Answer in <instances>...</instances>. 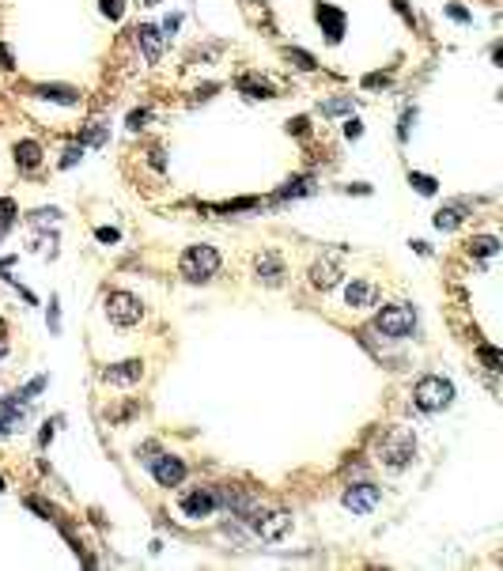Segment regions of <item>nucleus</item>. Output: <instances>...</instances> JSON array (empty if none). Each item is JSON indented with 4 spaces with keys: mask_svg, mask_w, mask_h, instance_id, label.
Wrapping results in <instances>:
<instances>
[{
    "mask_svg": "<svg viewBox=\"0 0 503 571\" xmlns=\"http://www.w3.org/2000/svg\"><path fill=\"white\" fill-rule=\"evenodd\" d=\"M454 401V382L443 375H424L417 386H412V405L420 413H443L446 405Z\"/></svg>",
    "mask_w": 503,
    "mask_h": 571,
    "instance_id": "obj_1",
    "label": "nucleus"
},
{
    "mask_svg": "<svg viewBox=\"0 0 503 571\" xmlns=\"http://www.w3.org/2000/svg\"><path fill=\"white\" fill-rule=\"evenodd\" d=\"M375 329L382 337L405 340V337H412V329H417V311H412L409 303H390V306H382V311H378Z\"/></svg>",
    "mask_w": 503,
    "mask_h": 571,
    "instance_id": "obj_2",
    "label": "nucleus"
},
{
    "mask_svg": "<svg viewBox=\"0 0 503 571\" xmlns=\"http://www.w3.org/2000/svg\"><path fill=\"white\" fill-rule=\"evenodd\" d=\"M178 269H182V277L185 280H209V277H216V269H220V250L216 246H190L182 254V261H178Z\"/></svg>",
    "mask_w": 503,
    "mask_h": 571,
    "instance_id": "obj_3",
    "label": "nucleus"
},
{
    "mask_svg": "<svg viewBox=\"0 0 503 571\" xmlns=\"http://www.w3.org/2000/svg\"><path fill=\"white\" fill-rule=\"evenodd\" d=\"M378 462L386 469H405L412 458H417V439H412V432H393L382 439V450H378Z\"/></svg>",
    "mask_w": 503,
    "mask_h": 571,
    "instance_id": "obj_4",
    "label": "nucleus"
},
{
    "mask_svg": "<svg viewBox=\"0 0 503 571\" xmlns=\"http://www.w3.org/2000/svg\"><path fill=\"white\" fill-rule=\"evenodd\" d=\"M106 314H110L114 325H137L144 318V303L133 292H110L106 295Z\"/></svg>",
    "mask_w": 503,
    "mask_h": 571,
    "instance_id": "obj_5",
    "label": "nucleus"
},
{
    "mask_svg": "<svg viewBox=\"0 0 503 571\" xmlns=\"http://www.w3.org/2000/svg\"><path fill=\"white\" fill-rule=\"evenodd\" d=\"M148 469L156 477L159 488H178L185 480V462L178 454H159V458H148Z\"/></svg>",
    "mask_w": 503,
    "mask_h": 571,
    "instance_id": "obj_6",
    "label": "nucleus"
},
{
    "mask_svg": "<svg viewBox=\"0 0 503 571\" xmlns=\"http://www.w3.org/2000/svg\"><path fill=\"white\" fill-rule=\"evenodd\" d=\"M216 507H220L216 488H190L182 496V514H185V519H209Z\"/></svg>",
    "mask_w": 503,
    "mask_h": 571,
    "instance_id": "obj_7",
    "label": "nucleus"
},
{
    "mask_svg": "<svg viewBox=\"0 0 503 571\" xmlns=\"http://www.w3.org/2000/svg\"><path fill=\"white\" fill-rule=\"evenodd\" d=\"M378 500H382V488H375V485H352L345 492V507L352 514H371L378 507Z\"/></svg>",
    "mask_w": 503,
    "mask_h": 571,
    "instance_id": "obj_8",
    "label": "nucleus"
},
{
    "mask_svg": "<svg viewBox=\"0 0 503 571\" xmlns=\"http://www.w3.org/2000/svg\"><path fill=\"white\" fill-rule=\"evenodd\" d=\"M254 530H258V537H261V541H280V537L291 530V514H288V511L258 514V519H254Z\"/></svg>",
    "mask_w": 503,
    "mask_h": 571,
    "instance_id": "obj_9",
    "label": "nucleus"
},
{
    "mask_svg": "<svg viewBox=\"0 0 503 571\" xmlns=\"http://www.w3.org/2000/svg\"><path fill=\"white\" fill-rule=\"evenodd\" d=\"M314 16H318V23H322V35L330 38V42H341V38H345L348 16L341 12V8H333V4H318V8H314Z\"/></svg>",
    "mask_w": 503,
    "mask_h": 571,
    "instance_id": "obj_10",
    "label": "nucleus"
},
{
    "mask_svg": "<svg viewBox=\"0 0 503 571\" xmlns=\"http://www.w3.org/2000/svg\"><path fill=\"white\" fill-rule=\"evenodd\" d=\"M140 375H144V364L140 359H125V364L106 367L103 382H110V386H133V382H140Z\"/></svg>",
    "mask_w": 503,
    "mask_h": 571,
    "instance_id": "obj_11",
    "label": "nucleus"
},
{
    "mask_svg": "<svg viewBox=\"0 0 503 571\" xmlns=\"http://www.w3.org/2000/svg\"><path fill=\"white\" fill-rule=\"evenodd\" d=\"M337 280H341V261H337L333 254L311 265V284H314V288H322V292H325V288H333Z\"/></svg>",
    "mask_w": 503,
    "mask_h": 571,
    "instance_id": "obj_12",
    "label": "nucleus"
},
{
    "mask_svg": "<svg viewBox=\"0 0 503 571\" xmlns=\"http://www.w3.org/2000/svg\"><path fill=\"white\" fill-rule=\"evenodd\" d=\"M137 42H140V50H144V57H148V64H159V57H163V35H159V27H151V23H140L137 30Z\"/></svg>",
    "mask_w": 503,
    "mask_h": 571,
    "instance_id": "obj_13",
    "label": "nucleus"
},
{
    "mask_svg": "<svg viewBox=\"0 0 503 571\" xmlns=\"http://www.w3.org/2000/svg\"><path fill=\"white\" fill-rule=\"evenodd\" d=\"M378 299V292H375V284H367V280H352L345 288V303L352 306V311H364V306H371Z\"/></svg>",
    "mask_w": 503,
    "mask_h": 571,
    "instance_id": "obj_14",
    "label": "nucleus"
},
{
    "mask_svg": "<svg viewBox=\"0 0 503 571\" xmlns=\"http://www.w3.org/2000/svg\"><path fill=\"white\" fill-rule=\"evenodd\" d=\"M35 95L46 98V103H61V106H76V103H80V91H76V87H64V83H38Z\"/></svg>",
    "mask_w": 503,
    "mask_h": 571,
    "instance_id": "obj_15",
    "label": "nucleus"
},
{
    "mask_svg": "<svg viewBox=\"0 0 503 571\" xmlns=\"http://www.w3.org/2000/svg\"><path fill=\"white\" fill-rule=\"evenodd\" d=\"M314 185H318V178L314 174H299V178H291V182H284L280 190H277V201H295V197H311L314 193Z\"/></svg>",
    "mask_w": 503,
    "mask_h": 571,
    "instance_id": "obj_16",
    "label": "nucleus"
},
{
    "mask_svg": "<svg viewBox=\"0 0 503 571\" xmlns=\"http://www.w3.org/2000/svg\"><path fill=\"white\" fill-rule=\"evenodd\" d=\"M462 219H466V201L443 204L439 212H435V227H439V231H454V227H462Z\"/></svg>",
    "mask_w": 503,
    "mask_h": 571,
    "instance_id": "obj_17",
    "label": "nucleus"
},
{
    "mask_svg": "<svg viewBox=\"0 0 503 571\" xmlns=\"http://www.w3.org/2000/svg\"><path fill=\"white\" fill-rule=\"evenodd\" d=\"M258 277L265 280V284H280L284 280V261H280V254H261L258 258Z\"/></svg>",
    "mask_w": 503,
    "mask_h": 571,
    "instance_id": "obj_18",
    "label": "nucleus"
},
{
    "mask_svg": "<svg viewBox=\"0 0 503 571\" xmlns=\"http://www.w3.org/2000/svg\"><path fill=\"white\" fill-rule=\"evenodd\" d=\"M16 163H19V171H35L42 163V144L38 140H19L16 144Z\"/></svg>",
    "mask_w": 503,
    "mask_h": 571,
    "instance_id": "obj_19",
    "label": "nucleus"
},
{
    "mask_svg": "<svg viewBox=\"0 0 503 571\" xmlns=\"http://www.w3.org/2000/svg\"><path fill=\"white\" fill-rule=\"evenodd\" d=\"M235 87L243 91L246 98H272V83L269 80H258V76H238Z\"/></svg>",
    "mask_w": 503,
    "mask_h": 571,
    "instance_id": "obj_20",
    "label": "nucleus"
},
{
    "mask_svg": "<svg viewBox=\"0 0 503 571\" xmlns=\"http://www.w3.org/2000/svg\"><path fill=\"white\" fill-rule=\"evenodd\" d=\"M469 254L473 258H496L499 254V238L496 235H477L473 243H469Z\"/></svg>",
    "mask_w": 503,
    "mask_h": 571,
    "instance_id": "obj_21",
    "label": "nucleus"
},
{
    "mask_svg": "<svg viewBox=\"0 0 503 571\" xmlns=\"http://www.w3.org/2000/svg\"><path fill=\"white\" fill-rule=\"evenodd\" d=\"M409 185H412L417 193H424V197H435V190H439V182H435L432 174H420V171L409 174Z\"/></svg>",
    "mask_w": 503,
    "mask_h": 571,
    "instance_id": "obj_22",
    "label": "nucleus"
},
{
    "mask_svg": "<svg viewBox=\"0 0 503 571\" xmlns=\"http://www.w3.org/2000/svg\"><path fill=\"white\" fill-rule=\"evenodd\" d=\"M352 95H341V98H330V103H322V114L325 117H337V114H352Z\"/></svg>",
    "mask_w": 503,
    "mask_h": 571,
    "instance_id": "obj_23",
    "label": "nucleus"
},
{
    "mask_svg": "<svg viewBox=\"0 0 503 571\" xmlns=\"http://www.w3.org/2000/svg\"><path fill=\"white\" fill-rule=\"evenodd\" d=\"M16 216H19V208H16V201L12 197H0V235L8 231V227L16 224Z\"/></svg>",
    "mask_w": 503,
    "mask_h": 571,
    "instance_id": "obj_24",
    "label": "nucleus"
},
{
    "mask_svg": "<svg viewBox=\"0 0 503 571\" xmlns=\"http://www.w3.org/2000/svg\"><path fill=\"white\" fill-rule=\"evenodd\" d=\"M288 61L295 64V69H303V72H314V69H318V61H314L307 50H295V46L288 50Z\"/></svg>",
    "mask_w": 503,
    "mask_h": 571,
    "instance_id": "obj_25",
    "label": "nucleus"
},
{
    "mask_svg": "<svg viewBox=\"0 0 503 571\" xmlns=\"http://www.w3.org/2000/svg\"><path fill=\"white\" fill-rule=\"evenodd\" d=\"M98 4H103V16L114 19V23L125 16V0H98Z\"/></svg>",
    "mask_w": 503,
    "mask_h": 571,
    "instance_id": "obj_26",
    "label": "nucleus"
},
{
    "mask_svg": "<svg viewBox=\"0 0 503 571\" xmlns=\"http://www.w3.org/2000/svg\"><path fill=\"white\" fill-rule=\"evenodd\" d=\"M80 144H106V125H103V122H95V125L83 133Z\"/></svg>",
    "mask_w": 503,
    "mask_h": 571,
    "instance_id": "obj_27",
    "label": "nucleus"
},
{
    "mask_svg": "<svg viewBox=\"0 0 503 571\" xmlns=\"http://www.w3.org/2000/svg\"><path fill=\"white\" fill-rule=\"evenodd\" d=\"M151 122V110L144 106V110H133V114H129V129H133V133H140V129H144Z\"/></svg>",
    "mask_w": 503,
    "mask_h": 571,
    "instance_id": "obj_28",
    "label": "nucleus"
},
{
    "mask_svg": "<svg viewBox=\"0 0 503 571\" xmlns=\"http://www.w3.org/2000/svg\"><path fill=\"white\" fill-rule=\"evenodd\" d=\"M480 359H485V367L492 371V375H496V371H499V352H496V348L480 345Z\"/></svg>",
    "mask_w": 503,
    "mask_h": 571,
    "instance_id": "obj_29",
    "label": "nucleus"
},
{
    "mask_svg": "<svg viewBox=\"0 0 503 571\" xmlns=\"http://www.w3.org/2000/svg\"><path fill=\"white\" fill-rule=\"evenodd\" d=\"M446 16H451L454 23H473V16H469L462 4H446Z\"/></svg>",
    "mask_w": 503,
    "mask_h": 571,
    "instance_id": "obj_30",
    "label": "nucleus"
},
{
    "mask_svg": "<svg viewBox=\"0 0 503 571\" xmlns=\"http://www.w3.org/2000/svg\"><path fill=\"white\" fill-rule=\"evenodd\" d=\"M412 122H417V110H405V114H401V125H398V137H401V140H409Z\"/></svg>",
    "mask_w": 503,
    "mask_h": 571,
    "instance_id": "obj_31",
    "label": "nucleus"
},
{
    "mask_svg": "<svg viewBox=\"0 0 503 571\" xmlns=\"http://www.w3.org/2000/svg\"><path fill=\"white\" fill-rule=\"evenodd\" d=\"M80 156H83V144L80 148H64V159H61V167H76V163H80Z\"/></svg>",
    "mask_w": 503,
    "mask_h": 571,
    "instance_id": "obj_32",
    "label": "nucleus"
},
{
    "mask_svg": "<svg viewBox=\"0 0 503 571\" xmlns=\"http://www.w3.org/2000/svg\"><path fill=\"white\" fill-rule=\"evenodd\" d=\"M288 133L307 137V133H311V122H307V117H295V122H288Z\"/></svg>",
    "mask_w": 503,
    "mask_h": 571,
    "instance_id": "obj_33",
    "label": "nucleus"
},
{
    "mask_svg": "<svg viewBox=\"0 0 503 571\" xmlns=\"http://www.w3.org/2000/svg\"><path fill=\"white\" fill-rule=\"evenodd\" d=\"M95 238H98V243H117L122 235H117V227H98V231H95Z\"/></svg>",
    "mask_w": 503,
    "mask_h": 571,
    "instance_id": "obj_34",
    "label": "nucleus"
},
{
    "mask_svg": "<svg viewBox=\"0 0 503 571\" xmlns=\"http://www.w3.org/2000/svg\"><path fill=\"white\" fill-rule=\"evenodd\" d=\"M345 137H348V140H356V137H364V125H359V122H356V117H348V122H345Z\"/></svg>",
    "mask_w": 503,
    "mask_h": 571,
    "instance_id": "obj_35",
    "label": "nucleus"
},
{
    "mask_svg": "<svg viewBox=\"0 0 503 571\" xmlns=\"http://www.w3.org/2000/svg\"><path fill=\"white\" fill-rule=\"evenodd\" d=\"M386 83H390V76H386V72H371L367 80H364V87H386Z\"/></svg>",
    "mask_w": 503,
    "mask_h": 571,
    "instance_id": "obj_36",
    "label": "nucleus"
},
{
    "mask_svg": "<svg viewBox=\"0 0 503 571\" xmlns=\"http://www.w3.org/2000/svg\"><path fill=\"white\" fill-rule=\"evenodd\" d=\"M50 329L57 333L61 329V314H57V299H50Z\"/></svg>",
    "mask_w": 503,
    "mask_h": 571,
    "instance_id": "obj_37",
    "label": "nucleus"
},
{
    "mask_svg": "<svg viewBox=\"0 0 503 571\" xmlns=\"http://www.w3.org/2000/svg\"><path fill=\"white\" fill-rule=\"evenodd\" d=\"M178 27H182V16H167V19H163V30H167V35H174Z\"/></svg>",
    "mask_w": 503,
    "mask_h": 571,
    "instance_id": "obj_38",
    "label": "nucleus"
},
{
    "mask_svg": "<svg viewBox=\"0 0 503 571\" xmlns=\"http://www.w3.org/2000/svg\"><path fill=\"white\" fill-rule=\"evenodd\" d=\"M0 64H4V69H12V53H8V46H0Z\"/></svg>",
    "mask_w": 503,
    "mask_h": 571,
    "instance_id": "obj_39",
    "label": "nucleus"
},
{
    "mask_svg": "<svg viewBox=\"0 0 503 571\" xmlns=\"http://www.w3.org/2000/svg\"><path fill=\"white\" fill-rule=\"evenodd\" d=\"M140 4H144V8H156V4H163V0H140Z\"/></svg>",
    "mask_w": 503,
    "mask_h": 571,
    "instance_id": "obj_40",
    "label": "nucleus"
},
{
    "mask_svg": "<svg viewBox=\"0 0 503 571\" xmlns=\"http://www.w3.org/2000/svg\"><path fill=\"white\" fill-rule=\"evenodd\" d=\"M0 356H8V345H4V340H0Z\"/></svg>",
    "mask_w": 503,
    "mask_h": 571,
    "instance_id": "obj_41",
    "label": "nucleus"
},
{
    "mask_svg": "<svg viewBox=\"0 0 503 571\" xmlns=\"http://www.w3.org/2000/svg\"><path fill=\"white\" fill-rule=\"evenodd\" d=\"M0 492H4V477H0Z\"/></svg>",
    "mask_w": 503,
    "mask_h": 571,
    "instance_id": "obj_42",
    "label": "nucleus"
}]
</instances>
